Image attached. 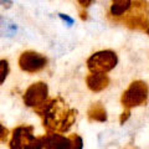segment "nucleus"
<instances>
[{
	"label": "nucleus",
	"mask_w": 149,
	"mask_h": 149,
	"mask_svg": "<svg viewBox=\"0 0 149 149\" xmlns=\"http://www.w3.org/2000/svg\"><path fill=\"white\" fill-rule=\"evenodd\" d=\"M34 111L42 118V125L47 132H67L77 118V111L70 108L61 97H47L42 103L34 107Z\"/></svg>",
	"instance_id": "obj_1"
},
{
	"label": "nucleus",
	"mask_w": 149,
	"mask_h": 149,
	"mask_svg": "<svg viewBox=\"0 0 149 149\" xmlns=\"http://www.w3.org/2000/svg\"><path fill=\"white\" fill-rule=\"evenodd\" d=\"M120 17L122 22L132 30L146 31L148 34V3L147 0H133L130 8Z\"/></svg>",
	"instance_id": "obj_2"
},
{
	"label": "nucleus",
	"mask_w": 149,
	"mask_h": 149,
	"mask_svg": "<svg viewBox=\"0 0 149 149\" xmlns=\"http://www.w3.org/2000/svg\"><path fill=\"white\" fill-rule=\"evenodd\" d=\"M148 98V85L144 81H134L129 85V87L123 92L122 98V106L125 109H130L134 107L143 106L147 102Z\"/></svg>",
	"instance_id": "obj_3"
},
{
	"label": "nucleus",
	"mask_w": 149,
	"mask_h": 149,
	"mask_svg": "<svg viewBox=\"0 0 149 149\" xmlns=\"http://www.w3.org/2000/svg\"><path fill=\"white\" fill-rule=\"evenodd\" d=\"M118 63V56L112 50H103L95 52L87 60V67L90 72L107 73L112 71Z\"/></svg>",
	"instance_id": "obj_4"
},
{
	"label": "nucleus",
	"mask_w": 149,
	"mask_h": 149,
	"mask_svg": "<svg viewBox=\"0 0 149 149\" xmlns=\"http://www.w3.org/2000/svg\"><path fill=\"white\" fill-rule=\"evenodd\" d=\"M11 149H37V139L32 125H19L13 130L9 142Z\"/></svg>",
	"instance_id": "obj_5"
},
{
	"label": "nucleus",
	"mask_w": 149,
	"mask_h": 149,
	"mask_svg": "<svg viewBox=\"0 0 149 149\" xmlns=\"http://www.w3.org/2000/svg\"><path fill=\"white\" fill-rule=\"evenodd\" d=\"M47 65V58L35 51H25L19 57V67L27 73H35L44 70Z\"/></svg>",
	"instance_id": "obj_6"
},
{
	"label": "nucleus",
	"mask_w": 149,
	"mask_h": 149,
	"mask_svg": "<svg viewBox=\"0 0 149 149\" xmlns=\"http://www.w3.org/2000/svg\"><path fill=\"white\" fill-rule=\"evenodd\" d=\"M37 149H72L71 141L62 133L47 132L42 137H36Z\"/></svg>",
	"instance_id": "obj_7"
},
{
	"label": "nucleus",
	"mask_w": 149,
	"mask_h": 149,
	"mask_svg": "<svg viewBox=\"0 0 149 149\" xmlns=\"http://www.w3.org/2000/svg\"><path fill=\"white\" fill-rule=\"evenodd\" d=\"M49 97V87L45 82H36V83H32V85L27 88L24 93V103L27 107H34L39 106L40 103Z\"/></svg>",
	"instance_id": "obj_8"
},
{
	"label": "nucleus",
	"mask_w": 149,
	"mask_h": 149,
	"mask_svg": "<svg viewBox=\"0 0 149 149\" xmlns=\"http://www.w3.org/2000/svg\"><path fill=\"white\" fill-rule=\"evenodd\" d=\"M86 85L92 92H101L109 85V77L106 73L91 72L86 77Z\"/></svg>",
	"instance_id": "obj_9"
},
{
	"label": "nucleus",
	"mask_w": 149,
	"mask_h": 149,
	"mask_svg": "<svg viewBox=\"0 0 149 149\" xmlns=\"http://www.w3.org/2000/svg\"><path fill=\"white\" fill-rule=\"evenodd\" d=\"M87 117L90 122H106L107 120V112L103 104L97 102L93 103L87 111Z\"/></svg>",
	"instance_id": "obj_10"
},
{
	"label": "nucleus",
	"mask_w": 149,
	"mask_h": 149,
	"mask_svg": "<svg viewBox=\"0 0 149 149\" xmlns=\"http://www.w3.org/2000/svg\"><path fill=\"white\" fill-rule=\"evenodd\" d=\"M132 0H112L109 15L113 17H120L130 8Z\"/></svg>",
	"instance_id": "obj_11"
},
{
	"label": "nucleus",
	"mask_w": 149,
	"mask_h": 149,
	"mask_svg": "<svg viewBox=\"0 0 149 149\" xmlns=\"http://www.w3.org/2000/svg\"><path fill=\"white\" fill-rule=\"evenodd\" d=\"M9 71H10V68H9L8 60H0V86L5 82Z\"/></svg>",
	"instance_id": "obj_12"
},
{
	"label": "nucleus",
	"mask_w": 149,
	"mask_h": 149,
	"mask_svg": "<svg viewBox=\"0 0 149 149\" xmlns=\"http://www.w3.org/2000/svg\"><path fill=\"white\" fill-rule=\"evenodd\" d=\"M70 141H71V146L72 149H81L83 147V143H82V138L78 136V134H71L68 137Z\"/></svg>",
	"instance_id": "obj_13"
},
{
	"label": "nucleus",
	"mask_w": 149,
	"mask_h": 149,
	"mask_svg": "<svg viewBox=\"0 0 149 149\" xmlns=\"http://www.w3.org/2000/svg\"><path fill=\"white\" fill-rule=\"evenodd\" d=\"M9 137V130L0 123V142H5Z\"/></svg>",
	"instance_id": "obj_14"
},
{
	"label": "nucleus",
	"mask_w": 149,
	"mask_h": 149,
	"mask_svg": "<svg viewBox=\"0 0 149 149\" xmlns=\"http://www.w3.org/2000/svg\"><path fill=\"white\" fill-rule=\"evenodd\" d=\"M129 117H130V109H125V108H124V112L122 113V116H120V118H119L120 124H124V122H125V120H127Z\"/></svg>",
	"instance_id": "obj_15"
},
{
	"label": "nucleus",
	"mask_w": 149,
	"mask_h": 149,
	"mask_svg": "<svg viewBox=\"0 0 149 149\" xmlns=\"http://www.w3.org/2000/svg\"><path fill=\"white\" fill-rule=\"evenodd\" d=\"M77 1H78V4H80L82 8L87 9V8H90L93 3H95V0H77Z\"/></svg>",
	"instance_id": "obj_16"
},
{
	"label": "nucleus",
	"mask_w": 149,
	"mask_h": 149,
	"mask_svg": "<svg viewBox=\"0 0 149 149\" xmlns=\"http://www.w3.org/2000/svg\"><path fill=\"white\" fill-rule=\"evenodd\" d=\"M58 16H60V17H61V19H62V20H63V21H66L68 26H71V25L73 24V21H74V20H73V19H72V17H70L68 15H66V14H58Z\"/></svg>",
	"instance_id": "obj_17"
},
{
	"label": "nucleus",
	"mask_w": 149,
	"mask_h": 149,
	"mask_svg": "<svg viewBox=\"0 0 149 149\" xmlns=\"http://www.w3.org/2000/svg\"><path fill=\"white\" fill-rule=\"evenodd\" d=\"M0 5L4 6V8H11L13 1L11 0H0Z\"/></svg>",
	"instance_id": "obj_18"
}]
</instances>
